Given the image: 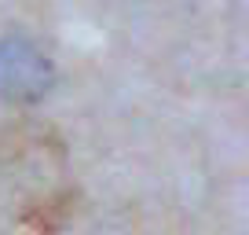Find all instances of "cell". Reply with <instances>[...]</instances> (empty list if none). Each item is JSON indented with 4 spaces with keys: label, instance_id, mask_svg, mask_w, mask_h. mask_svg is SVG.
Segmentation results:
<instances>
[{
    "label": "cell",
    "instance_id": "cell-1",
    "mask_svg": "<svg viewBox=\"0 0 249 235\" xmlns=\"http://www.w3.org/2000/svg\"><path fill=\"white\" fill-rule=\"evenodd\" d=\"M40 78H44V59L37 52H26V44H11V55H0V85L8 92L22 96L30 88L37 96Z\"/></svg>",
    "mask_w": 249,
    "mask_h": 235
}]
</instances>
